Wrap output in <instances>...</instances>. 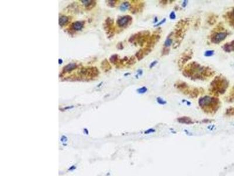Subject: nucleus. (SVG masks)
<instances>
[{
	"instance_id": "obj_1",
	"label": "nucleus",
	"mask_w": 234,
	"mask_h": 176,
	"mask_svg": "<svg viewBox=\"0 0 234 176\" xmlns=\"http://www.w3.org/2000/svg\"><path fill=\"white\" fill-rule=\"evenodd\" d=\"M214 74L213 70L210 68L202 66L196 62L190 63L184 69L183 72L184 76L194 80H204L207 78L213 76Z\"/></svg>"
},
{
	"instance_id": "obj_2",
	"label": "nucleus",
	"mask_w": 234,
	"mask_h": 176,
	"mask_svg": "<svg viewBox=\"0 0 234 176\" xmlns=\"http://www.w3.org/2000/svg\"><path fill=\"white\" fill-rule=\"evenodd\" d=\"M198 104L204 111L213 113L217 111L219 107L220 102L219 99L216 97L205 96L199 99Z\"/></svg>"
},
{
	"instance_id": "obj_3",
	"label": "nucleus",
	"mask_w": 234,
	"mask_h": 176,
	"mask_svg": "<svg viewBox=\"0 0 234 176\" xmlns=\"http://www.w3.org/2000/svg\"><path fill=\"white\" fill-rule=\"evenodd\" d=\"M229 82L226 78L219 75L216 76L210 84V91L214 95H223L226 92Z\"/></svg>"
},
{
	"instance_id": "obj_4",
	"label": "nucleus",
	"mask_w": 234,
	"mask_h": 176,
	"mask_svg": "<svg viewBox=\"0 0 234 176\" xmlns=\"http://www.w3.org/2000/svg\"><path fill=\"white\" fill-rule=\"evenodd\" d=\"M150 32L148 31H144L139 32L136 34L133 35L129 39V41L131 43L138 44L141 46L144 45L145 43L148 42L149 39Z\"/></svg>"
},
{
	"instance_id": "obj_5",
	"label": "nucleus",
	"mask_w": 234,
	"mask_h": 176,
	"mask_svg": "<svg viewBox=\"0 0 234 176\" xmlns=\"http://www.w3.org/2000/svg\"><path fill=\"white\" fill-rule=\"evenodd\" d=\"M99 74V71L96 68H86L80 70V74L87 78H94Z\"/></svg>"
},
{
	"instance_id": "obj_6",
	"label": "nucleus",
	"mask_w": 234,
	"mask_h": 176,
	"mask_svg": "<svg viewBox=\"0 0 234 176\" xmlns=\"http://www.w3.org/2000/svg\"><path fill=\"white\" fill-rule=\"evenodd\" d=\"M228 34L226 32H218L211 37V42L214 44H219L227 37Z\"/></svg>"
},
{
	"instance_id": "obj_7",
	"label": "nucleus",
	"mask_w": 234,
	"mask_h": 176,
	"mask_svg": "<svg viewBox=\"0 0 234 176\" xmlns=\"http://www.w3.org/2000/svg\"><path fill=\"white\" fill-rule=\"evenodd\" d=\"M132 21V18L129 15L121 17L117 20V25L119 27L123 28L128 25Z\"/></svg>"
},
{
	"instance_id": "obj_8",
	"label": "nucleus",
	"mask_w": 234,
	"mask_h": 176,
	"mask_svg": "<svg viewBox=\"0 0 234 176\" xmlns=\"http://www.w3.org/2000/svg\"><path fill=\"white\" fill-rule=\"evenodd\" d=\"M160 38H161V36L159 34H153L148 39L146 48L152 49L154 46L157 44V42L159 41Z\"/></svg>"
},
{
	"instance_id": "obj_9",
	"label": "nucleus",
	"mask_w": 234,
	"mask_h": 176,
	"mask_svg": "<svg viewBox=\"0 0 234 176\" xmlns=\"http://www.w3.org/2000/svg\"><path fill=\"white\" fill-rule=\"evenodd\" d=\"M187 52V51L185 52L181 56V57L179 60V65L180 66H182L183 65H184L188 61H189L190 59H191L192 58L193 52H191V51L190 52L188 51V52Z\"/></svg>"
},
{
	"instance_id": "obj_10",
	"label": "nucleus",
	"mask_w": 234,
	"mask_h": 176,
	"mask_svg": "<svg viewBox=\"0 0 234 176\" xmlns=\"http://www.w3.org/2000/svg\"><path fill=\"white\" fill-rule=\"evenodd\" d=\"M223 48L226 52H234V40L225 44L223 46Z\"/></svg>"
},
{
	"instance_id": "obj_11",
	"label": "nucleus",
	"mask_w": 234,
	"mask_h": 176,
	"mask_svg": "<svg viewBox=\"0 0 234 176\" xmlns=\"http://www.w3.org/2000/svg\"><path fill=\"white\" fill-rule=\"evenodd\" d=\"M176 86L179 90L181 91H183V92H184L185 93H186V92H187V93H190V91H188V88H189L188 85L186 84L185 82H181L177 83V84L176 85Z\"/></svg>"
},
{
	"instance_id": "obj_12",
	"label": "nucleus",
	"mask_w": 234,
	"mask_h": 176,
	"mask_svg": "<svg viewBox=\"0 0 234 176\" xmlns=\"http://www.w3.org/2000/svg\"><path fill=\"white\" fill-rule=\"evenodd\" d=\"M84 24L83 21H76L72 25V28L74 31H80L83 28Z\"/></svg>"
},
{
	"instance_id": "obj_13",
	"label": "nucleus",
	"mask_w": 234,
	"mask_h": 176,
	"mask_svg": "<svg viewBox=\"0 0 234 176\" xmlns=\"http://www.w3.org/2000/svg\"><path fill=\"white\" fill-rule=\"evenodd\" d=\"M77 68V65L74 63H71L66 65L64 67L63 70V73H67L72 71L73 70Z\"/></svg>"
},
{
	"instance_id": "obj_14",
	"label": "nucleus",
	"mask_w": 234,
	"mask_h": 176,
	"mask_svg": "<svg viewBox=\"0 0 234 176\" xmlns=\"http://www.w3.org/2000/svg\"><path fill=\"white\" fill-rule=\"evenodd\" d=\"M177 121L180 123H183V124H187V125H190V124H193V121L191 120V118H190L189 117H186V116H184V117H181L177 119Z\"/></svg>"
},
{
	"instance_id": "obj_15",
	"label": "nucleus",
	"mask_w": 234,
	"mask_h": 176,
	"mask_svg": "<svg viewBox=\"0 0 234 176\" xmlns=\"http://www.w3.org/2000/svg\"><path fill=\"white\" fill-rule=\"evenodd\" d=\"M82 3L84 4L87 9H90L94 7L96 4V1H81Z\"/></svg>"
},
{
	"instance_id": "obj_16",
	"label": "nucleus",
	"mask_w": 234,
	"mask_h": 176,
	"mask_svg": "<svg viewBox=\"0 0 234 176\" xmlns=\"http://www.w3.org/2000/svg\"><path fill=\"white\" fill-rule=\"evenodd\" d=\"M69 17H66V16H62L59 18V25L60 26H63L66 24H67L69 22Z\"/></svg>"
},
{
	"instance_id": "obj_17",
	"label": "nucleus",
	"mask_w": 234,
	"mask_h": 176,
	"mask_svg": "<svg viewBox=\"0 0 234 176\" xmlns=\"http://www.w3.org/2000/svg\"><path fill=\"white\" fill-rule=\"evenodd\" d=\"M226 100H227V102H231V103L234 102V86L232 88L231 91L229 93Z\"/></svg>"
},
{
	"instance_id": "obj_18",
	"label": "nucleus",
	"mask_w": 234,
	"mask_h": 176,
	"mask_svg": "<svg viewBox=\"0 0 234 176\" xmlns=\"http://www.w3.org/2000/svg\"><path fill=\"white\" fill-rule=\"evenodd\" d=\"M135 56H136V58L138 59V60L140 61V60L144 58L145 56V54L144 51V49H140L139 51H138L136 52Z\"/></svg>"
},
{
	"instance_id": "obj_19",
	"label": "nucleus",
	"mask_w": 234,
	"mask_h": 176,
	"mask_svg": "<svg viewBox=\"0 0 234 176\" xmlns=\"http://www.w3.org/2000/svg\"><path fill=\"white\" fill-rule=\"evenodd\" d=\"M227 16H228L227 17L229 19L230 23L234 27V8L231 12H228L227 14Z\"/></svg>"
},
{
	"instance_id": "obj_20",
	"label": "nucleus",
	"mask_w": 234,
	"mask_h": 176,
	"mask_svg": "<svg viewBox=\"0 0 234 176\" xmlns=\"http://www.w3.org/2000/svg\"><path fill=\"white\" fill-rule=\"evenodd\" d=\"M129 7H130V4L128 2H124L121 5L119 9L121 11H125L127 9H129Z\"/></svg>"
},
{
	"instance_id": "obj_21",
	"label": "nucleus",
	"mask_w": 234,
	"mask_h": 176,
	"mask_svg": "<svg viewBox=\"0 0 234 176\" xmlns=\"http://www.w3.org/2000/svg\"><path fill=\"white\" fill-rule=\"evenodd\" d=\"M199 95V91L197 88H194L192 91H190V95L191 98H197Z\"/></svg>"
},
{
	"instance_id": "obj_22",
	"label": "nucleus",
	"mask_w": 234,
	"mask_h": 176,
	"mask_svg": "<svg viewBox=\"0 0 234 176\" xmlns=\"http://www.w3.org/2000/svg\"><path fill=\"white\" fill-rule=\"evenodd\" d=\"M172 43H173V40L171 39V38L168 37L166 39V40L165 41V42L164 43V46L165 48H169L172 44Z\"/></svg>"
},
{
	"instance_id": "obj_23",
	"label": "nucleus",
	"mask_w": 234,
	"mask_h": 176,
	"mask_svg": "<svg viewBox=\"0 0 234 176\" xmlns=\"http://www.w3.org/2000/svg\"><path fill=\"white\" fill-rule=\"evenodd\" d=\"M225 113L228 116H234V108H229L227 109Z\"/></svg>"
},
{
	"instance_id": "obj_24",
	"label": "nucleus",
	"mask_w": 234,
	"mask_h": 176,
	"mask_svg": "<svg viewBox=\"0 0 234 176\" xmlns=\"http://www.w3.org/2000/svg\"><path fill=\"white\" fill-rule=\"evenodd\" d=\"M118 56L117 55H114L111 56V57L109 58V60H110V62L112 64H115L118 61Z\"/></svg>"
},
{
	"instance_id": "obj_25",
	"label": "nucleus",
	"mask_w": 234,
	"mask_h": 176,
	"mask_svg": "<svg viewBox=\"0 0 234 176\" xmlns=\"http://www.w3.org/2000/svg\"><path fill=\"white\" fill-rule=\"evenodd\" d=\"M147 91H148V89L146 88V87L143 86V87L138 89L137 90V92L139 93H140V94H143V93L146 92Z\"/></svg>"
},
{
	"instance_id": "obj_26",
	"label": "nucleus",
	"mask_w": 234,
	"mask_h": 176,
	"mask_svg": "<svg viewBox=\"0 0 234 176\" xmlns=\"http://www.w3.org/2000/svg\"><path fill=\"white\" fill-rule=\"evenodd\" d=\"M214 54V51L213 50H210V51H207L204 53V56L207 57H210L211 56L213 55Z\"/></svg>"
},
{
	"instance_id": "obj_27",
	"label": "nucleus",
	"mask_w": 234,
	"mask_h": 176,
	"mask_svg": "<svg viewBox=\"0 0 234 176\" xmlns=\"http://www.w3.org/2000/svg\"><path fill=\"white\" fill-rule=\"evenodd\" d=\"M157 102H158L159 104L162 105H164L166 104V103H167L166 101H165L164 100H163L162 98H160V97L157 98Z\"/></svg>"
},
{
	"instance_id": "obj_28",
	"label": "nucleus",
	"mask_w": 234,
	"mask_h": 176,
	"mask_svg": "<svg viewBox=\"0 0 234 176\" xmlns=\"http://www.w3.org/2000/svg\"><path fill=\"white\" fill-rule=\"evenodd\" d=\"M169 52H170V49L168 48H163V51H162V55H168Z\"/></svg>"
},
{
	"instance_id": "obj_29",
	"label": "nucleus",
	"mask_w": 234,
	"mask_h": 176,
	"mask_svg": "<svg viewBox=\"0 0 234 176\" xmlns=\"http://www.w3.org/2000/svg\"><path fill=\"white\" fill-rule=\"evenodd\" d=\"M166 18H163V19H162V21H161V22H159L158 24H156L155 25H154V27H159V26H161V25H162V24H163L165 22H166Z\"/></svg>"
},
{
	"instance_id": "obj_30",
	"label": "nucleus",
	"mask_w": 234,
	"mask_h": 176,
	"mask_svg": "<svg viewBox=\"0 0 234 176\" xmlns=\"http://www.w3.org/2000/svg\"><path fill=\"white\" fill-rule=\"evenodd\" d=\"M170 18L171 19H174L176 18V14L174 11H172L170 14Z\"/></svg>"
},
{
	"instance_id": "obj_31",
	"label": "nucleus",
	"mask_w": 234,
	"mask_h": 176,
	"mask_svg": "<svg viewBox=\"0 0 234 176\" xmlns=\"http://www.w3.org/2000/svg\"><path fill=\"white\" fill-rule=\"evenodd\" d=\"M157 63H158V61H154L152 62L150 64V65H149V68H150V69H152V68H153V67L155 66V65L157 64Z\"/></svg>"
},
{
	"instance_id": "obj_32",
	"label": "nucleus",
	"mask_w": 234,
	"mask_h": 176,
	"mask_svg": "<svg viewBox=\"0 0 234 176\" xmlns=\"http://www.w3.org/2000/svg\"><path fill=\"white\" fill-rule=\"evenodd\" d=\"M154 131H155V130H154L153 129H148L147 131H146L145 132V134H148V133H151L154 132Z\"/></svg>"
},
{
	"instance_id": "obj_33",
	"label": "nucleus",
	"mask_w": 234,
	"mask_h": 176,
	"mask_svg": "<svg viewBox=\"0 0 234 176\" xmlns=\"http://www.w3.org/2000/svg\"><path fill=\"white\" fill-rule=\"evenodd\" d=\"M187 3H188V1H184L183 2V4H182V7H183V8H184V7H186V6H187Z\"/></svg>"
},
{
	"instance_id": "obj_34",
	"label": "nucleus",
	"mask_w": 234,
	"mask_h": 176,
	"mask_svg": "<svg viewBox=\"0 0 234 176\" xmlns=\"http://www.w3.org/2000/svg\"><path fill=\"white\" fill-rule=\"evenodd\" d=\"M158 22V18L157 17H156V18H154V23H155V22Z\"/></svg>"
},
{
	"instance_id": "obj_35",
	"label": "nucleus",
	"mask_w": 234,
	"mask_h": 176,
	"mask_svg": "<svg viewBox=\"0 0 234 176\" xmlns=\"http://www.w3.org/2000/svg\"><path fill=\"white\" fill-rule=\"evenodd\" d=\"M60 62H61V63H62V61L60 59H59V63H60Z\"/></svg>"
}]
</instances>
